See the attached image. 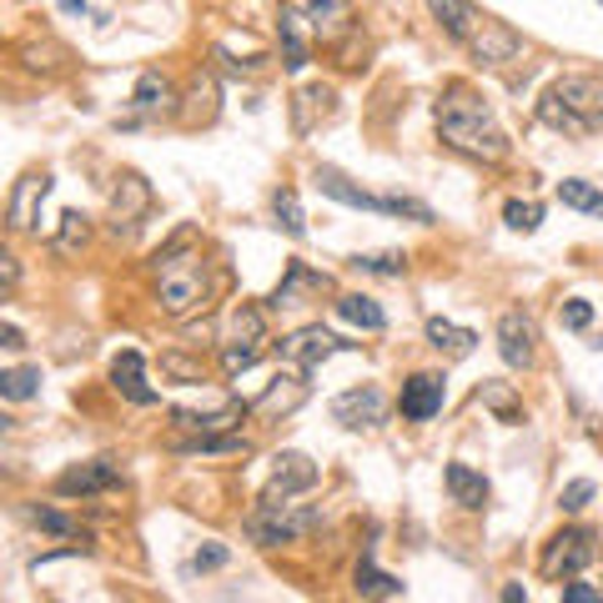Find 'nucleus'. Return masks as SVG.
<instances>
[{
	"instance_id": "obj_1",
	"label": "nucleus",
	"mask_w": 603,
	"mask_h": 603,
	"mask_svg": "<svg viewBox=\"0 0 603 603\" xmlns=\"http://www.w3.org/2000/svg\"><path fill=\"white\" fill-rule=\"evenodd\" d=\"M438 136L453 146V152L473 156V161H503V156H509V136L498 131V121L488 116V107L468 91V86H448V91H443Z\"/></svg>"
},
{
	"instance_id": "obj_2",
	"label": "nucleus",
	"mask_w": 603,
	"mask_h": 603,
	"mask_svg": "<svg viewBox=\"0 0 603 603\" xmlns=\"http://www.w3.org/2000/svg\"><path fill=\"white\" fill-rule=\"evenodd\" d=\"M427 5H433V15H438L443 31H448L458 46L473 51V60H483V66H509V60H518L523 41L513 36L503 21L478 15L468 0H427Z\"/></svg>"
},
{
	"instance_id": "obj_3",
	"label": "nucleus",
	"mask_w": 603,
	"mask_h": 603,
	"mask_svg": "<svg viewBox=\"0 0 603 603\" xmlns=\"http://www.w3.org/2000/svg\"><path fill=\"white\" fill-rule=\"evenodd\" d=\"M538 116L558 131L589 136V131L603 126V81H593V76H563V81L548 86Z\"/></svg>"
},
{
	"instance_id": "obj_4",
	"label": "nucleus",
	"mask_w": 603,
	"mask_h": 603,
	"mask_svg": "<svg viewBox=\"0 0 603 603\" xmlns=\"http://www.w3.org/2000/svg\"><path fill=\"white\" fill-rule=\"evenodd\" d=\"M156 282H161V308L171 317H187L206 302V261L187 247L166 252V257H156Z\"/></svg>"
},
{
	"instance_id": "obj_5",
	"label": "nucleus",
	"mask_w": 603,
	"mask_h": 603,
	"mask_svg": "<svg viewBox=\"0 0 603 603\" xmlns=\"http://www.w3.org/2000/svg\"><path fill=\"white\" fill-rule=\"evenodd\" d=\"M312 528H322V509H302L292 498H261L257 513L247 518V533L261 548L297 544V538H308Z\"/></svg>"
},
{
	"instance_id": "obj_6",
	"label": "nucleus",
	"mask_w": 603,
	"mask_h": 603,
	"mask_svg": "<svg viewBox=\"0 0 603 603\" xmlns=\"http://www.w3.org/2000/svg\"><path fill=\"white\" fill-rule=\"evenodd\" d=\"M353 343H343L337 332H327V327H302V332H292L282 343V357L292 367H302V372H312V367H322L327 357H337V353H347Z\"/></svg>"
},
{
	"instance_id": "obj_7",
	"label": "nucleus",
	"mask_w": 603,
	"mask_h": 603,
	"mask_svg": "<svg viewBox=\"0 0 603 603\" xmlns=\"http://www.w3.org/2000/svg\"><path fill=\"white\" fill-rule=\"evenodd\" d=\"M146 206H152V187H146L136 171L116 177V191H111V232H116V237H131L136 222L146 216Z\"/></svg>"
},
{
	"instance_id": "obj_8",
	"label": "nucleus",
	"mask_w": 603,
	"mask_h": 603,
	"mask_svg": "<svg viewBox=\"0 0 603 603\" xmlns=\"http://www.w3.org/2000/svg\"><path fill=\"white\" fill-rule=\"evenodd\" d=\"M282 11L292 15L302 31H312V36H322V41L347 31V0H287Z\"/></svg>"
},
{
	"instance_id": "obj_9",
	"label": "nucleus",
	"mask_w": 603,
	"mask_h": 603,
	"mask_svg": "<svg viewBox=\"0 0 603 603\" xmlns=\"http://www.w3.org/2000/svg\"><path fill=\"white\" fill-rule=\"evenodd\" d=\"M46 197H51V171H25V177L15 181V191H11L5 222H11L15 232H31V226L41 222V206H46Z\"/></svg>"
},
{
	"instance_id": "obj_10",
	"label": "nucleus",
	"mask_w": 603,
	"mask_h": 603,
	"mask_svg": "<svg viewBox=\"0 0 603 603\" xmlns=\"http://www.w3.org/2000/svg\"><path fill=\"white\" fill-rule=\"evenodd\" d=\"M317 483V462L308 453H277L272 478H267V498H297Z\"/></svg>"
},
{
	"instance_id": "obj_11",
	"label": "nucleus",
	"mask_w": 603,
	"mask_h": 603,
	"mask_svg": "<svg viewBox=\"0 0 603 603\" xmlns=\"http://www.w3.org/2000/svg\"><path fill=\"white\" fill-rule=\"evenodd\" d=\"M589 558H593V538L583 528H563L548 544V554H544V573L548 579H563V573H579V568H589Z\"/></svg>"
},
{
	"instance_id": "obj_12",
	"label": "nucleus",
	"mask_w": 603,
	"mask_h": 603,
	"mask_svg": "<svg viewBox=\"0 0 603 603\" xmlns=\"http://www.w3.org/2000/svg\"><path fill=\"white\" fill-rule=\"evenodd\" d=\"M107 488H121V473L111 468L107 458H91V462H76L56 478V493L60 498H91V493H107Z\"/></svg>"
},
{
	"instance_id": "obj_13",
	"label": "nucleus",
	"mask_w": 603,
	"mask_h": 603,
	"mask_svg": "<svg viewBox=\"0 0 603 603\" xmlns=\"http://www.w3.org/2000/svg\"><path fill=\"white\" fill-rule=\"evenodd\" d=\"M332 417L343 427H382V417H388V398H382L378 388H353L343 392V398L332 402Z\"/></svg>"
},
{
	"instance_id": "obj_14",
	"label": "nucleus",
	"mask_w": 603,
	"mask_h": 603,
	"mask_svg": "<svg viewBox=\"0 0 603 603\" xmlns=\"http://www.w3.org/2000/svg\"><path fill=\"white\" fill-rule=\"evenodd\" d=\"M443 413V378L438 372H413L402 382V417L407 423H427Z\"/></svg>"
},
{
	"instance_id": "obj_15",
	"label": "nucleus",
	"mask_w": 603,
	"mask_h": 603,
	"mask_svg": "<svg viewBox=\"0 0 603 603\" xmlns=\"http://www.w3.org/2000/svg\"><path fill=\"white\" fill-rule=\"evenodd\" d=\"M498 353L509 367H528L533 362V322L523 312H503L498 317Z\"/></svg>"
},
{
	"instance_id": "obj_16",
	"label": "nucleus",
	"mask_w": 603,
	"mask_h": 603,
	"mask_svg": "<svg viewBox=\"0 0 603 603\" xmlns=\"http://www.w3.org/2000/svg\"><path fill=\"white\" fill-rule=\"evenodd\" d=\"M111 388L121 392L126 402H156V388L146 382V362H142V353H121L116 362H111Z\"/></svg>"
},
{
	"instance_id": "obj_17",
	"label": "nucleus",
	"mask_w": 603,
	"mask_h": 603,
	"mask_svg": "<svg viewBox=\"0 0 603 603\" xmlns=\"http://www.w3.org/2000/svg\"><path fill=\"white\" fill-rule=\"evenodd\" d=\"M327 287H332V282H327V277H322V272H312V267L292 261V267H287V282L272 292V308H302L308 297H322V292H327Z\"/></svg>"
},
{
	"instance_id": "obj_18",
	"label": "nucleus",
	"mask_w": 603,
	"mask_h": 603,
	"mask_svg": "<svg viewBox=\"0 0 603 603\" xmlns=\"http://www.w3.org/2000/svg\"><path fill=\"white\" fill-rule=\"evenodd\" d=\"M302 398H308V382L297 378V372H282V378H272V388H267L257 402H252V413H261V417H282V413H292V407H297Z\"/></svg>"
},
{
	"instance_id": "obj_19",
	"label": "nucleus",
	"mask_w": 603,
	"mask_h": 603,
	"mask_svg": "<svg viewBox=\"0 0 603 603\" xmlns=\"http://www.w3.org/2000/svg\"><path fill=\"white\" fill-rule=\"evenodd\" d=\"M242 413H247V407H237V402H226V407H212V413H197V407H177V413H171V423L187 427V433H197V438H206V433H226V427H237Z\"/></svg>"
},
{
	"instance_id": "obj_20",
	"label": "nucleus",
	"mask_w": 603,
	"mask_h": 603,
	"mask_svg": "<svg viewBox=\"0 0 603 603\" xmlns=\"http://www.w3.org/2000/svg\"><path fill=\"white\" fill-rule=\"evenodd\" d=\"M317 187L327 191L332 201H343V206H357V212H382V197H367V191L353 187L337 166H317Z\"/></svg>"
},
{
	"instance_id": "obj_21",
	"label": "nucleus",
	"mask_w": 603,
	"mask_h": 603,
	"mask_svg": "<svg viewBox=\"0 0 603 603\" xmlns=\"http://www.w3.org/2000/svg\"><path fill=\"white\" fill-rule=\"evenodd\" d=\"M443 483H448L453 503H462V509H483V503H488V478H483V473H473L468 462H448Z\"/></svg>"
},
{
	"instance_id": "obj_22",
	"label": "nucleus",
	"mask_w": 603,
	"mask_h": 603,
	"mask_svg": "<svg viewBox=\"0 0 603 603\" xmlns=\"http://www.w3.org/2000/svg\"><path fill=\"white\" fill-rule=\"evenodd\" d=\"M337 317L353 322V327H362V332H382V327H388V312H382L372 297H362V292L337 297Z\"/></svg>"
},
{
	"instance_id": "obj_23",
	"label": "nucleus",
	"mask_w": 603,
	"mask_h": 603,
	"mask_svg": "<svg viewBox=\"0 0 603 603\" xmlns=\"http://www.w3.org/2000/svg\"><path fill=\"white\" fill-rule=\"evenodd\" d=\"M427 343L438 347V353H448V357H468V353H473V343H478V332L453 327V322L433 317V322H427Z\"/></svg>"
},
{
	"instance_id": "obj_24",
	"label": "nucleus",
	"mask_w": 603,
	"mask_h": 603,
	"mask_svg": "<svg viewBox=\"0 0 603 603\" xmlns=\"http://www.w3.org/2000/svg\"><path fill=\"white\" fill-rule=\"evenodd\" d=\"M272 212H277V226H282L287 237H308V216H302V201H297L292 187L272 191Z\"/></svg>"
},
{
	"instance_id": "obj_25",
	"label": "nucleus",
	"mask_w": 603,
	"mask_h": 603,
	"mask_svg": "<svg viewBox=\"0 0 603 603\" xmlns=\"http://www.w3.org/2000/svg\"><path fill=\"white\" fill-rule=\"evenodd\" d=\"M171 101H177V91H171L166 76H142V86H136V111H142V116L171 111Z\"/></svg>"
},
{
	"instance_id": "obj_26",
	"label": "nucleus",
	"mask_w": 603,
	"mask_h": 603,
	"mask_svg": "<svg viewBox=\"0 0 603 603\" xmlns=\"http://www.w3.org/2000/svg\"><path fill=\"white\" fill-rule=\"evenodd\" d=\"M36 392H41L36 367H5V372H0V398L5 402H31Z\"/></svg>"
},
{
	"instance_id": "obj_27",
	"label": "nucleus",
	"mask_w": 603,
	"mask_h": 603,
	"mask_svg": "<svg viewBox=\"0 0 603 603\" xmlns=\"http://www.w3.org/2000/svg\"><path fill=\"white\" fill-rule=\"evenodd\" d=\"M277 36H282V66L287 71H302V66H308V36H302V25L287 11H282V21H277Z\"/></svg>"
},
{
	"instance_id": "obj_28",
	"label": "nucleus",
	"mask_w": 603,
	"mask_h": 603,
	"mask_svg": "<svg viewBox=\"0 0 603 603\" xmlns=\"http://www.w3.org/2000/svg\"><path fill=\"white\" fill-rule=\"evenodd\" d=\"M267 353V337H226V353H222V362H226V372L237 378V372H247V367H257V357Z\"/></svg>"
},
{
	"instance_id": "obj_29",
	"label": "nucleus",
	"mask_w": 603,
	"mask_h": 603,
	"mask_svg": "<svg viewBox=\"0 0 603 603\" xmlns=\"http://www.w3.org/2000/svg\"><path fill=\"white\" fill-rule=\"evenodd\" d=\"M357 593H367V599H398L402 583L392 573H378L372 563H357Z\"/></svg>"
},
{
	"instance_id": "obj_30",
	"label": "nucleus",
	"mask_w": 603,
	"mask_h": 603,
	"mask_svg": "<svg viewBox=\"0 0 603 603\" xmlns=\"http://www.w3.org/2000/svg\"><path fill=\"white\" fill-rule=\"evenodd\" d=\"M558 197H563V206H573V212L603 216V191H593L589 181H558Z\"/></svg>"
},
{
	"instance_id": "obj_31",
	"label": "nucleus",
	"mask_w": 603,
	"mask_h": 603,
	"mask_svg": "<svg viewBox=\"0 0 603 603\" xmlns=\"http://www.w3.org/2000/svg\"><path fill=\"white\" fill-rule=\"evenodd\" d=\"M353 267L372 277H402L407 272V257L402 252H367V257H353Z\"/></svg>"
},
{
	"instance_id": "obj_32",
	"label": "nucleus",
	"mask_w": 603,
	"mask_h": 603,
	"mask_svg": "<svg viewBox=\"0 0 603 603\" xmlns=\"http://www.w3.org/2000/svg\"><path fill=\"white\" fill-rule=\"evenodd\" d=\"M86 237H91V226H86L81 212H66V216H60V232H56V247H60V252L86 247Z\"/></svg>"
},
{
	"instance_id": "obj_33",
	"label": "nucleus",
	"mask_w": 603,
	"mask_h": 603,
	"mask_svg": "<svg viewBox=\"0 0 603 603\" xmlns=\"http://www.w3.org/2000/svg\"><path fill=\"white\" fill-rule=\"evenodd\" d=\"M503 216H509L513 232H533V226L544 222V206H538V201H509V206H503Z\"/></svg>"
},
{
	"instance_id": "obj_34",
	"label": "nucleus",
	"mask_w": 603,
	"mask_h": 603,
	"mask_svg": "<svg viewBox=\"0 0 603 603\" xmlns=\"http://www.w3.org/2000/svg\"><path fill=\"white\" fill-rule=\"evenodd\" d=\"M25 518L41 523V528L56 533V538H76V523H71V518H60L56 509H25Z\"/></svg>"
},
{
	"instance_id": "obj_35",
	"label": "nucleus",
	"mask_w": 603,
	"mask_h": 603,
	"mask_svg": "<svg viewBox=\"0 0 603 603\" xmlns=\"http://www.w3.org/2000/svg\"><path fill=\"white\" fill-rule=\"evenodd\" d=\"M382 212H392V216H413V222H433V212H427L423 201H413V197H382Z\"/></svg>"
},
{
	"instance_id": "obj_36",
	"label": "nucleus",
	"mask_w": 603,
	"mask_h": 603,
	"mask_svg": "<svg viewBox=\"0 0 603 603\" xmlns=\"http://www.w3.org/2000/svg\"><path fill=\"white\" fill-rule=\"evenodd\" d=\"M15 282H21V261H15L11 252L0 247V302H5V297L15 292Z\"/></svg>"
},
{
	"instance_id": "obj_37",
	"label": "nucleus",
	"mask_w": 603,
	"mask_h": 603,
	"mask_svg": "<svg viewBox=\"0 0 603 603\" xmlns=\"http://www.w3.org/2000/svg\"><path fill=\"white\" fill-rule=\"evenodd\" d=\"M589 498H593V483H589V478H579V483L563 488V498H558V503H563L568 513H579V509H589Z\"/></svg>"
},
{
	"instance_id": "obj_38",
	"label": "nucleus",
	"mask_w": 603,
	"mask_h": 603,
	"mask_svg": "<svg viewBox=\"0 0 603 603\" xmlns=\"http://www.w3.org/2000/svg\"><path fill=\"white\" fill-rule=\"evenodd\" d=\"M161 372H171L181 382H201V362H187V357H161Z\"/></svg>"
},
{
	"instance_id": "obj_39",
	"label": "nucleus",
	"mask_w": 603,
	"mask_h": 603,
	"mask_svg": "<svg viewBox=\"0 0 603 603\" xmlns=\"http://www.w3.org/2000/svg\"><path fill=\"white\" fill-rule=\"evenodd\" d=\"M593 322V308L589 302H583V297H573V302H568L563 308V327H573V332H583Z\"/></svg>"
},
{
	"instance_id": "obj_40",
	"label": "nucleus",
	"mask_w": 603,
	"mask_h": 603,
	"mask_svg": "<svg viewBox=\"0 0 603 603\" xmlns=\"http://www.w3.org/2000/svg\"><path fill=\"white\" fill-rule=\"evenodd\" d=\"M226 558H232V554H226L222 544H212V548H201V554L191 558V568H197V573H206V568H222Z\"/></svg>"
},
{
	"instance_id": "obj_41",
	"label": "nucleus",
	"mask_w": 603,
	"mask_h": 603,
	"mask_svg": "<svg viewBox=\"0 0 603 603\" xmlns=\"http://www.w3.org/2000/svg\"><path fill=\"white\" fill-rule=\"evenodd\" d=\"M302 101H308V107H317V101H332V91H327V86H308V91H302ZM322 111H327V107H322ZM297 126L308 131L312 121H308V116H297Z\"/></svg>"
},
{
	"instance_id": "obj_42",
	"label": "nucleus",
	"mask_w": 603,
	"mask_h": 603,
	"mask_svg": "<svg viewBox=\"0 0 603 603\" xmlns=\"http://www.w3.org/2000/svg\"><path fill=\"white\" fill-rule=\"evenodd\" d=\"M563 603H599V589H589V583H568Z\"/></svg>"
},
{
	"instance_id": "obj_43",
	"label": "nucleus",
	"mask_w": 603,
	"mask_h": 603,
	"mask_svg": "<svg viewBox=\"0 0 603 603\" xmlns=\"http://www.w3.org/2000/svg\"><path fill=\"white\" fill-rule=\"evenodd\" d=\"M0 347H25V332L21 327H0Z\"/></svg>"
}]
</instances>
